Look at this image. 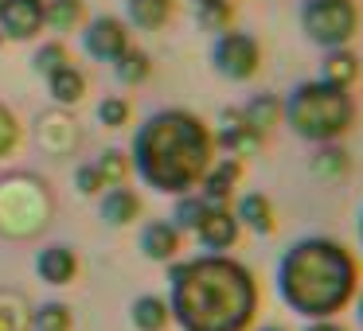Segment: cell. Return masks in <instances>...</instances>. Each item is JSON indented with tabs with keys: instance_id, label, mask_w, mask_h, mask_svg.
Listing matches in <instances>:
<instances>
[{
	"instance_id": "obj_1",
	"label": "cell",
	"mask_w": 363,
	"mask_h": 331,
	"mask_svg": "<svg viewBox=\"0 0 363 331\" xmlns=\"http://www.w3.org/2000/svg\"><path fill=\"white\" fill-rule=\"evenodd\" d=\"M258 308L254 277L230 257H196L172 269L168 315L184 331H246Z\"/></svg>"
},
{
	"instance_id": "obj_2",
	"label": "cell",
	"mask_w": 363,
	"mask_h": 331,
	"mask_svg": "<svg viewBox=\"0 0 363 331\" xmlns=\"http://www.w3.org/2000/svg\"><path fill=\"white\" fill-rule=\"evenodd\" d=\"M211 152L215 141L203 121L184 110H164L137 133L133 168L149 187L164 195H184L211 172Z\"/></svg>"
},
{
	"instance_id": "obj_3",
	"label": "cell",
	"mask_w": 363,
	"mask_h": 331,
	"mask_svg": "<svg viewBox=\"0 0 363 331\" xmlns=\"http://www.w3.org/2000/svg\"><path fill=\"white\" fill-rule=\"evenodd\" d=\"M277 281H281V296L293 312H301L305 320H328L352 300L355 261L344 245L328 242V238H308L281 257Z\"/></svg>"
},
{
	"instance_id": "obj_4",
	"label": "cell",
	"mask_w": 363,
	"mask_h": 331,
	"mask_svg": "<svg viewBox=\"0 0 363 331\" xmlns=\"http://www.w3.org/2000/svg\"><path fill=\"white\" fill-rule=\"evenodd\" d=\"M285 117H289L293 133L305 137V141L328 144L336 137H344L355 121V105L347 98V90L328 86V82H305V86L293 90L289 105H285Z\"/></svg>"
},
{
	"instance_id": "obj_5",
	"label": "cell",
	"mask_w": 363,
	"mask_h": 331,
	"mask_svg": "<svg viewBox=\"0 0 363 331\" xmlns=\"http://www.w3.org/2000/svg\"><path fill=\"white\" fill-rule=\"evenodd\" d=\"M301 28L313 43L328 51H340L359 28V8L352 0H305L301 8Z\"/></svg>"
},
{
	"instance_id": "obj_6",
	"label": "cell",
	"mask_w": 363,
	"mask_h": 331,
	"mask_svg": "<svg viewBox=\"0 0 363 331\" xmlns=\"http://www.w3.org/2000/svg\"><path fill=\"white\" fill-rule=\"evenodd\" d=\"M262 55H258V43L242 32H227L219 43H215V66H219L227 79H250L258 71Z\"/></svg>"
},
{
	"instance_id": "obj_7",
	"label": "cell",
	"mask_w": 363,
	"mask_h": 331,
	"mask_svg": "<svg viewBox=\"0 0 363 331\" xmlns=\"http://www.w3.org/2000/svg\"><path fill=\"white\" fill-rule=\"evenodd\" d=\"M0 28L9 40H32L43 28V0H0Z\"/></svg>"
},
{
	"instance_id": "obj_8",
	"label": "cell",
	"mask_w": 363,
	"mask_h": 331,
	"mask_svg": "<svg viewBox=\"0 0 363 331\" xmlns=\"http://www.w3.org/2000/svg\"><path fill=\"white\" fill-rule=\"evenodd\" d=\"M86 51L94 59H102V63H118V59L129 51L125 24L113 20V16H98L94 24H90V32H86Z\"/></svg>"
},
{
	"instance_id": "obj_9",
	"label": "cell",
	"mask_w": 363,
	"mask_h": 331,
	"mask_svg": "<svg viewBox=\"0 0 363 331\" xmlns=\"http://www.w3.org/2000/svg\"><path fill=\"white\" fill-rule=\"evenodd\" d=\"M196 234L207 250H227L238 238V219H230V211H223L219 203H207L203 219L196 222Z\"/></svg>"
},
{
	"instance_id": "obj_10",
	"label": "cell",
	"mask_w": 363,
	"mask_h": 331,
	"mask_svg": "<svg viewBox=\"0 0 363 331\" xmlns=\"http://www.w3.org/2000/svg\"><path fill=\"white\" fill-rule=\"evenodd\" d=\"M35 269H40V277L43 281H51V284H67L74 277V253L67 250V245H51V250H43L40 253V261H35Z\"/></svg>"
},
{
	"instance_id": "obj_11",
	"label": "cell",
	"mask_w": 363,
	"mask_h": 331,
	"mask_svg": "<svg viewBox=\"0 0 363 331\" xmlns=\"http://www.w3.org/2000/svg\"><path fill=\"white\" fill-rule=\"evenodd\" d=\"M141 250L149 253L152 261H168L180 250V234H176V226H168V222H152L141 234Z\"/></svg>"
},
{
	"instance_id": "obj_12",
	"label": "cell",
	"mask_w": 363,
	"mask_h": 331,
	"mask_svg": "<svg viewBox=\"0 0 363 331\" xmlns=\"http://www.w3.org/2000/svg\"><path fill=\"white\" fill-rule=\"evenodd\" d=\"M172 16V0H129V20L145 32H157Z\"/></svg>"
},
{
	"instance_id": "obj_13",
	"label": "cell",
	"mask_w": 363,
	"mask_h": 331,
	"mask_svg": "<svg viewBox=\"0 0 363 331\" xmlns=\"http://www.w3.org/2000/svg\"><path fill=\"white\" fill-rule=\"evenodd\" d=\"M137 211H141V203H137V195L125 191V187H113L110 195H106V203H102V219L110 222V226H125V222H133Z\"/></svg>"
},
{
	"instance_id": "obj_14",
	"label": "cell",
	"mask_w": 363,
	"mask_h": 331,
	"mask_svg": "<svg viewBox=\"0 0 363 331\" xmlns=\"http://www.w3.org/2000/svg\"><path fill=\"white\" fill-rule=\"evenodd\" d=\"M48 82H51V94H55V102H63V105L82 102V94H86V79H82L74 66H63V71H55Z\"/></svg>"
},
{
	"instance_id": "obj_15",
	"label": "cell",
	"mask_w": 363,
	"mask_h": 331,
	"mask_svg": "<svg viewBox=\"0 0 363 331\" xmlns=\"http://www.w3.org/2000/svg\"><path fill=\"white\" fill-rule=\"evenodd\" d=\"M235 180H238V164H235V160H223L215 172H207V175H203V195H207V203H223V199L230 195V187H235Z\"/></svg>"
},
{
	"instance_id": "obj_16",
	"label": "cell",
	"mask_w": 363,
	"mask_h": 331,
	"mask_svg": "<svg viewBox=\"0 0 363 331\" xmlns=\"http://www.w3.org/2000/svg\"><path fill=\"white\" fill-rule=\"evenodd\" d=\"M355 74H359V66H355V59L347 55V51H332L328 59H324V79L320 82H328V86H340V90H347L355 82Z\"/></svg>"
},
{
	"instance_id": "obj_17",
	"label": "cell",
	"mask_w": 363,
	"mask_h": 331,
	"mask_svg": "<svg viewBox=\"0 0 363 331\" xmlns=\"http://www.w3.org/2000/svg\"><path fill=\"white\" fill-rule=\"evenodd\" d=\"M133 323L141 331H160L168 323V304H164V300H157V296H141L133 304Z\"/></svg>"
},
{
	"instance_id": "obj_18",
	"label": "cell",
	"mask_w": 363,
	"mask_h": 331,
	"mask_svg": "<svg viewBox=\"0 0 363 331\" xmlns=\"http://www.w3.org/2000/svg\"><path fill=\"white\" fill-rule=\"evenodd\" d=\"M43 20L59 32H71L82 24V0H51V8H43Z\"/></svg>"
},
{
	"instance_id": "obj_19",
	"label": "cell",
	"mask_w": 363,
	"mask_h": 331,
	"mask_svg": "<svg viewBox=\"0 0 363 331\" xmlns=\"http://www.w3.org/2000/svg\"><path fill=\"white\" fill-rule=\"evenodd\" d=\"M277 113H281V105H277V98H254V102L242 110V121H246V125H250L254 133L262 137V133H266V129L277 121Z\"/></svg>"
},
{
	"instance_id": "obj_20",
	"label": "cell",
	"mask_w": 363,
	"mask_h": 331,
	"mask_svg": "<svg viewBox=\"0 0 363 331\" xmlns=\"http://www.w3.org/2000/svg\"><path fill=\"white\" fill-rule=\"evenodd\" d=\"M238 214H242L258 234H269V230H274V207H269V199H262V195H246L242 207H238Z\"/></svg>"
},
{
	"instance_id": "obj_21",
	"label": "cell",
	"mask_w": 363,
	"mask_h": 331,
	"mask_svg": "<svg viewBox=\"0 0 363 331\" xmlns=\"http://www.w3.org/2000/svg\"><path fill=\"white\" fill-rule=\"evenodd\" d=\"M118 79L125 82V86L145 82V79H149V59H145L141 51H125V55L118 59Z\"/></svg>"
},
{
	"instance_id": "obj_22",
	"label": "cell",
	"mask_w": 363,
	"mask_h": 331,
	"mask_svg": "<svg viewBox=\"0 0 363 331\" xmlns=\"http://www.w3.org/2000/svg\"><path fill=\"white\" fill-rule=\"evenodd\" d=\"M35 327L40 331H67L71 327V312L63 304H43L40 315H35Z\"/></svg>"
},
{
	"instance_id": "obj_23",
	"label": "cell",
	"mask_w": 363,
	"mask_h": 331,
	"mask_svg": "<svg viewBox=\"0 0 363 331\" xmlns=\"http://www.w3.org/2000/svg\"><path fill=\"white\" fill-rule=\"evenodd\" d=\"M98 175H102V183L118 187V183L125 180V160H121V152H106V156L98 160Z\"/></svg>"
},
{
	"instance_id": "obj_24",
	"label": "cell",
	"mask_w": 363,
	"mask_h": 331,
	"mask_svg": "<svg viewBox=\"0 0 363 331\" xmlns=\"http://www.w3.org/2000/svg\"><path fill=\"white\" fill-rule=\"evenodd\" d=\"M20 141V129H16V117H12L4 105H0V156H9Z\"/></svg>"
},
{
	"instance_id": "obj_25",
	"label": "cell",
	"mask_w": 363,
	"mask_h": 331,
	"mask_svg": "<svg viewBox=\"0 0 363 331\" xmlns=\"http://www.w3.org/2000/svg\"><path fill=\"white\" fill-rule=\"evenodd\" d=\"M35 66H40V71L51 79L55 71H63V66H67V51L59 47V43H51V47H43L40 55H35Z\"/></svg>"
},
{
	"instance_id": "obj_26",
	"label": "cell",
	"mask_w": 363,
	"mask_h": 331,
	"mask_svg": "<svg viewBox=\"0 0 363 331\" xmlns=\"http://www.w3.org/2000/svg\"><path fill=\"white\" fill-rule=\"evenodd\" d=\"M98 117H102L110 129H118V125H125V117H129V105L121 102V98H110V102H102V110H98Z\"/></svg>"
},
{
	"instance_id": "obj_27",
	"label": "cell",
	"mask_w": 363,
	"mask_h": 331,
	"mask_svg": "<svg viewBox=\"0 0 363 331\" xmlns=\"http://www.w3.org/2000/svg\"><path fill=\"white\" fill-rule=\"evenodd\" d=\"M203 211H207V199H188V203H180L176 219H180V226H191V230H196V222L203 219Z\"/></svg>"
},
{
	"instance_id": "obj_28",
	"label": "cell",
	"mask_w": 363,
	"mask_h": 331,
	"mask_svg": "<svg viewBox=\"0 0 363 331\" xmlns=\"http://www.w3.org/2000/svg\"><path fill=\"white\" fill-rule=\"evenodd\" d=\"M98 187H106L102 175H98V168H82V172H79V191H82V195H94Z\"/></svg>"
},
{
	"instance_id": "obj_29",
	"label": "cell",
	"mask_w": 363,
	"mask_h": 331,
	"mask_svg": "<svg viewBox=\"0 0 363 331\" xmlns=\"http://www.w3.org/2000/svg\"><path fill=\"white\" fill-rule=\"evenodd\" d=\"M199 4H223V0H199Z\"/></svg>"
},
{
	"instance_id": "obj_30",
	"label": "cell",
	"mask_w": 363,
	"mask_h": 331,
	"mask_svg": "<svg viewBox=\"0 0 363 331\" xmlns=\"http://www.w3.org/2000/svg\"><path fill=\"white\" fill-rule=\"evenodd\" d=\"M359 320H363V300H359Z\"/></svg>"
},
{
	"instance_id": "obj_31",
	"label": "cell",
	"mask_w": 363,
	"mask_h": 331,
	"mask_svg": "<svg viewBox=\"0 0 363 331\" xmlns=\"http://www.w3.org/2000/svg\"><path fill=\"white\" fill-rule=\"evenodd\" d=\"M266 331H281V327H266Z\"/></svg>"
}]
</instances>
